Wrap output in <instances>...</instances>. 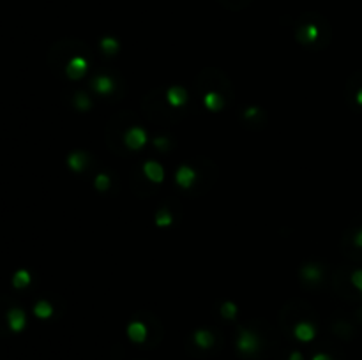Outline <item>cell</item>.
I'll use <instances>...</instances> for the list:
<instances>
[{
  "label": "cell",
  "instance_id": "7c38bea8",
  "mask_svg": "<svg viewBox=\"0 0 362 360\" xmlns=\"http://www.w3.org/2000/svg\"><path fill=\"white\" fill-rule=\"evenodd\" d=\"M194 341H196V344H198V346H201V348H209L210 344H212L214 337H212V334H210V332L200 330V332H196V334H194Z\"/></svg>",
  "mask_w": 362,
  "mask_h": 360
},
{
  "label": "cell",
  "instance_id": "ba28073f",
  "mask_svg": "<svg viewBox=\"0 0 362 360\" xmlns=\"http://www.w3.org/2000/svg\"><path fill=\"white\" fill-rule=\"evenodd\" d=\"M194 180V171L187 166H182L181 170L177 171V182L182 187H189L191 182Z\"/></svg>",
  "mask_w": 362,
  "mask_h": 360
},
{
  "label": "cell",
  "instance_id": "30bf717a",
  "mask_svg": "<svg viewBox=\"0 0 362 360\" xmlns=\"http://www.w3.org/2000/svg\"><path fill=\"white\" fill-rule=\"evenodd\" d=\"M34 312H36L37 318H43V320H46V318H50V316L53 314V308L50 306L48 302L41 300V302L36 304V308H34Z\"/></svg>",
  "mask_w": 362,
  "mask_h": 360
},
{
  "label": "cell",
  "instance_id": "8fae6325",
  "mask_svg": "<svg viewBox=\"0 0 362 360\" xmlns=\"http://www.w3.org/2000/svg\"><path fill=\"white\" fill-rule=\"evenodd\" d=\"M30 284V274L27 270H18L12 275V286L14 288H25Z\"/></svg>",
  "mask_w": 362,
  "mask_h": 360
},
{
  "label": "cell",
  "instance_id": "ac0fdd59",
  "mask_svg": "<svg viewBox=\"0 0 362 360\" xmlns=\"http://www.w3.org/2000/svg\"><path fill=\"white\" fill-rule=\"evenodd\" d=\"M103 48H105L108 53H112V51H115V50H117V43H115L113 39H105V41H103Z\"/></svg>",
  "mask_w": 362,
  "mask_h": 360
},
{
  "label": "cell",
  "instance_id": "277c9868",
  "mask_svg": "<svg viewBox=\"0 0 362 360\" xmlns=\"http://www.w3.org/2000/svg\"><path fill=\"white\" fill-rule=\"evenodd\" d=\"M127 336L131 341L134 343H143L145 337H147V328H145L143 323L140 321H133V323H129L127 327Z\"/></svg>",
  "mask_w": 362,
  "mask_h": 360
},
{
  "label": "cell",
  "instance_id": "6da1fadb",
  "mask_svg": "<svg viewBox=\"0 0 362 360\" xmlns=\"http://www.w3.org/2000/svg\"><path fill=\"white\" fill-rule=\"evenodd\" d=\"M7 323L12 332H21L27 325V316L20 308H12L7 312Z\"/></svg>",
  "mask_w": 362,
  "mask_h": 360
},
{
  "label": "cell",
  "instance_id": "52a82bcc",
  "mask_svg": "<svg viewBox=\"0 0 362 360\" xmlns=\"http://www.w3.org/2000/svg\"><path fill=\"white\" fill-rule=\"evenodd\" d=\"M295 337H297L299 341H311L314 337V328L313 325L309 323H299L297 327H295Z\"/></svg>",
  "mask_w": 362,
  "mask_h": 360
},
{
  "label": "cell",
  "instance_id": "44dd1931",
  "mask_svg": "<svg viewBox=\"0 0 362 360\" xmlns=\"http://www.w3.org/2000/svg\"><path fill=\"white\" fill-rule=\"evenodd\" d=\"M355 244H357L359 247H362V230L357 233V237H355Z\"/></svg>",
  "mask_w": 362,
  "mask_h": 360
},
{
  "label": "cell",
  "instance_id": "e0dca14e",
  "mask_svg": "<svg viewBox=\"0 0 362 360\" xmlns=\"http://www.w3.org/2000/svg\"><path fill=\"white\" fill-rule=\"evenodd\" d=\"M235 312H237V308H235L234 304H226V306H223V314H225L226 318H234Z\"/></svg>",
  "mask_w": 362,
  "mask_h": 360
},
{
  "label": "cell",
  "instance_id": "5b68a950",
  "mask_svg": "<svg viewBox=\"0 0 362 360\" xmlns=\"http://www.w3.org/2000/svg\"><path fill=\"white\" fill-rule=\"evenodd\" d=\"M85 71H87V62H85L83 58H72V60L69 62L67 74H69V78H72V80L81 78L85 74Z\"/></svg>",
  "mask_w": 362,
  "mask_h": 360
},
{
  "label": "cell",
  "instance_id": "4fadbf2b",
  "mask_svg": "<svg viewBox=\"0 0 362 360\" xmlns=\"http://www.w3.org/2000/svg\"><path fill=\"white\" fill-rule=\"evenodd\" d=\"M94 87H96L97 92L108 94L110 90L113 89V83H112V80H108V78H97L96 83H94Z\"/></svg>",
  "mask_w": 362,
  "mask_h": 360
},
{
  "label": "cell",
  "instance_id": "9a60e30c",
  "mask_svg": "<svg viewBox=\"0 0 362 360\" xmlns=\"http://www.w3.org/2000/svg\"><path fill=\"white\" fill-rule=\"evenodd\" d=\"M85 164V157L81 154H72L69 157V166H71L72 170H81Z\"/></svg>",
  "mask_w": 362,
  "mask_h": 360
},
{
  "label": "cell",
  "instance_id": "9c48e42d",
  "mask_svg": "<svg viewBox=\"0 0 362 360\" xmlns=\"http://www.w3.org/2000/svg\"><path fill=\"white\" fill-rule=\"evenodd\" d=\"M187 99L184 89H179V87H173V89L168 90V101L172 103L173 106H182Z\"/></svg>",
  "mask_w": 362,
  "mask_h": 360
},
{
  "label": "cell",
  "instance_id": "d6986e66",
  "mask_svg": "<svg viewBox=\"0 0 362 360\" xmlns=\"http://www.w3.org/2000/svg\"><path fill=\"white\" fill-rule=\"evenodd\" d=\"M96 187H99V189H106V187H108V178H106L105 175L97 177L96 178Z\"/></svg>",
  "mask_w": 362,
  "mask_h": 360
},
{
  "label": "cell",
  "instance_id": "5bb4252c",
  "mask_svg": "<svg viewBox=\"0 0 362 360\" xmlns=\"http://www.w3.org/2000/svg\"><path fill=\"white\" fill-rule=\"evenodd\" d=\"M205 104L210 109H219L223 106V99L217 96V94H207L205 96Z\"/></svg>",
  "mask_w": 362,
  "mask_h": 360
},
{
  "label": "cell",
  "instance_id": "2e32d148",
  "mask_svg": "<svg viewBox=\"0 0 362 360\" xmlns=\"http://www.w3.org/2000/svg\"><path fill=\"white\" fill-rule=\"evenodd\" d=\"M352 283H354V286L357 288L359 292H362V270L354 272V275H352Z\"/></svg>",
  "mask_w": 362,
  "mask_h": 360
},
{
  "label": "cell",
  "instance_id": "cb8c5ba5",
  "mask_svg": "<svg viewBox=\"0 0 362 360\" xmlns=\"http://www.w3.org/2000/svg\"><path fill=\"white\" fill-rule=\"evenodd\" d=\"M357 101H359V104H362V90L357 94Z\"/></svg>",
  "mask_w": 362,
  "mask_h": 360
},
{
  "label": "cell",
  "instance_id": "3957f363",
  "mask_svg": "<svg viewBox=\"0 0 362 360\" xmlns=\"http://www.w3.org/2000/svg\"><path fill=\"white\" fill-rule=\"evenodd\" d=\"M143 171H145V175H147V178L152 180V182H161L163 177H165V171H163L161 164H159V162H154V161L145 162Z\"/></svg>",
  "mask_w": 362,
  "mask_h": 360
},
{
  "label": "cell",
  "instance_id": "ffe728a7",
  "mask_svg": "<svg viewBox=\"0 0 362 360\" xmlns=\"http://www.w3.org/2000/svg\"><path fill=\"white\" fill-rule=\"evenodd\" d=\"M157 224H170V215H166V217H157Z\"/></svg>",
  "mask_w": 362,
  "mask_h": 360
},
{
  "label": "cell",
  "instance_id": "7402d4cb",
  "mask_svg": "<svg viewBox=\"0 0 362 360\" xmlns=\"http://www.w3.org/2000/svg\"><path fill=\"white\" fill-rule=\"evenodd\" d=\"M290 360H304L302 359V355L299 352H295V353H292V355H290Z\"/></svg>",
  "mask_w": 362,
  "mask_h": 360
},
{
  "label": "cell",
  "instance_id": "603a6c76",
  "mask_svg": "<svg viewBox=\"0 0 362 360\" xmlns=\"http://www.w3.org/2000/svg\"><path fill=\"white\" fill-rule=\"evenodd\" d=\"M313 360H330V359H329V357H327V355H323V353H320V355H316Z\"/></svg>",
  "mask_w": 362,
  "mask_h": 360
},
{
  "label": "cell",
  "instance_id": "7a4b0ae2",
  "mask_svg": "<svg viewBox=\"0 0 362 360\" xmlns=\"http://www.w3.org/2000/svg\"><path fill=\"white\" fill-rule=\"evenodd\" d=\"M145 142H147V134H145L143 129H140V127H133L131 131H127V134H125V145L129 147V149H141V147L145 145Z\"/></svg>",
  "mask_w": 362,
  "mask_h": 360
},
{
  "label": "cell",
  "instance_id": "8992f818",
  "mask_svg": "<svg viewBox=\"0 0 362 360\" xmlns=\"http://www.w3.org/2000/svg\"><path fill=\"white\" fill-rule=\"evenodd\" d=\"M256 348H258L256 336H253V334H249V332H244V334L241 336V339H239V350L244 352V353H253Z\"/></svg>",
  "mask_w": 362,
  "mask_h": 360
}]
</instances>
